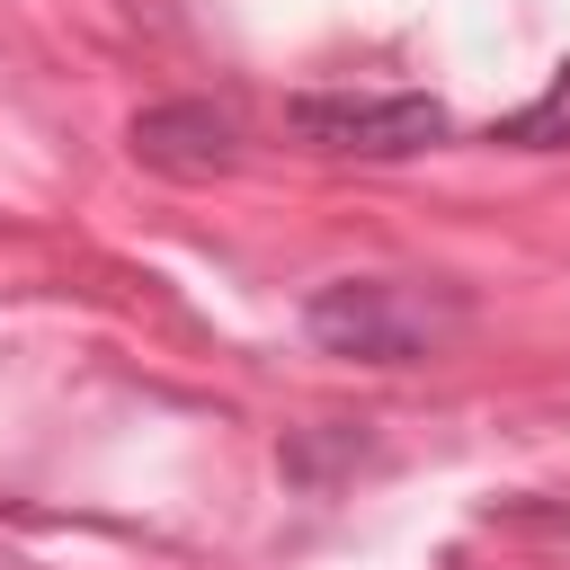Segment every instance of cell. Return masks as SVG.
<instances>
[{"mask_svg": "<svg viewBox=\"0 0 570 570\" xmlns=\"http://www.w3.org/2000/svg\"><path fill=\"white\" fill-rule=\"evenodd\" d=\"M472 330V294L445 276H330L303 294V338L347 365H436Z\"/></svg>", "mask_w": 570, "mask_h": 570, "instance_id": "cell-1", "label": "cell"}, {"mask_svg": "<svg viewBox=\"0 0 570 570\" xmlns=\"http://www.w3.org/2000/svg\"><path fill=\"white\" fill-rule=\"evenodd\" d=\"M285 134L330 160H419L454 134V107L428 89H303L285 98Z\"/></svg>", "mask_w": 570, "mask_h": 570, "instance_id": "cell-2", "label": "cell"}, {"mask_svg": "<svg viewBox=\"0 0 570 570\" xmlns=\"http://www.w3.org/2000/svg\"><path fill=\"white\" fill-rule=\"evenodd\" d=\"M134 160L160 178H223L240 160V116L223 98H160L134 116Z\"/></svg>", "mask_w": 570, "mask_h": 570, "instance_id": "cell-3", "label": "cell"}, {"mask_svg": "<svg viewBox=\"0 0 570 570\" xmlns=\"http://www.w3.org/2000/svg\"><path fill=\"white\" fill-rule=\"evenodd\" d=\"M490 142H508V151H570V62H552V80L525 107H508L490 125Z\"/></svg>", "mask_w": 570, "mask_h": 570, "instance_id": "cell-4", "label": "cell"}, {"mask_svg": "<svg viewBox=\"0 0 570 570\" xmlns=\"http://www.w3.org/2000/svg\"><path fill=\"white\" fill-rule=\"evenodd\" d=\"M285 481H303V490H330V472L338 463H365V436L356 428H303V436H285Z\"/></svg>", "mask_w": 570, "mask_h": 570, "instance_id": "cell-5", "label": "cell"}]
</instances>
